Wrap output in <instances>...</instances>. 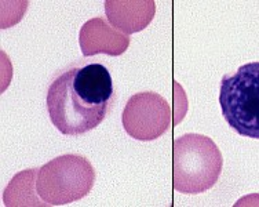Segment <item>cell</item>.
Instances as JSON below:
<instances>
[{"label":"cell","mask_w":259,"mask_h":207,"mask_svg":"<svg viewBox=\"0 0 259 207\" xmlns=\"http://www.w3.org/2000/svg\"><path fill=\"white\" fill-rule=\"evenodd\" d=\"M36 176L37 169H30L17 174L6 188L3 196L6 206H47L40 200L39 195L36 196L33 191Z\"/></svg>","instance_id":"obj_8"},{"label":"cell","mask_w":259,"mask_h":207,"mask_svg":"<svg viewBox=\"0 0 259 207\" xmlns=\"http://www.w3.org/2000/svg\"><path fill=\"white\" fill-rule=\"evenodd\" d=\"M105 11L110 24L128 36L149 25L155 17L156 6L153 0H106Z\"/></svg>","instance_id":"obj_7"},{"label":"cell","mask_w":259,"mask_h":207,"mask_svg":"<svg viewBox=\"0 0 259 207\" xmlns=\"http://www.w3.org/2000/svg\"><path fill=\"white\" fill-rule=\"evenodd\" d=\"M121 123L125 133L134 140L153 141L171 126V108L157 93H138L125 104Z\"/></svg>","instance_id":"obj_5"},{"label":"cell","mask_w":259,"mask_h":207,"mask_svg":"<svg viewBox=\"0 0 259 207\" xmlns=\"http://www.w3.org/2000/svg\"><path fill=\"white\" fill-rule=\"evenodd\" d=\"M79 43L84 57L95 54L121 56L130 46V37L113 29L109 24L101 18H93L81 26L79 33Z\"/></svg>","instance_id":"obj_6"},{"label":"cell","mask_w":259,"mask_h":207,"mask_svg":"<svg viewBox=\"0 0 259 207\" xmlns=\"http://www.w3.org/2000/svg\"><path fill=\"white\" fill-rule=\"evenodd\" d=\"M224 157L209 137L184 134L172 148V187L177 192L197 195L208 191L220 180Z\"/></svg>","instance_id":"obj_2"},{"label":"cell","mask_w":259,"mask_h":207,"mask_svg":"<svg viewBox=\"0 0 259 207\" xmlns=\"http://www.w3.org/2000/svg\"><path fill=\"white\" fill-rule=\"evenodd\" d=\"M220 105L234 132L259 140V61L244 64L222 77Z\"/></svg>","instance_id":"obj_3"},{"label":"cell","mask_w":259,"mask_h":207,"mask_svg":"<svg viewBox=\"0 0 259 207\" xmlns=\"http://www.w3.org/2000/svg\"><path fill=\"white\" fill-rule=\"evenodd\" d=\"M115 101L109 69L100 62L79 64L55 76L47 91V112L64 136H81L108 116Z\"/></svg>","instance_id":"obj_1"},{"label":"cell","mask_w":259,"mask_h":207,"mask_svg":"<svg viewBox=\"0 0 259 207\" xmlns=\"http://www.w3.org/2000/svg\"><path fill=\"white\" fill-rule=\"evenodd\" d=\"M95 173L84 156L62 155L37 170L36 193L47 206H62L89 195Z\"/></svg>","instance_id":"obj_4"}]
</instances>
